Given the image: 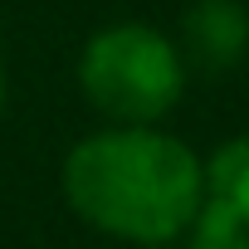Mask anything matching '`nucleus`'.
<instances>
[{
  "mask_svg": "<svg viewBox=\"0 0 249 249\" xmlns=\"http://www.w3.org/2000/svg\"><path fill=\"white\" fill-rule=\"evenodd\" d=\"M0 107H5V64H0Z\"/></svg>",
  "mask_w": 249,
  "mask_h": 249,
  "instance_id": "nucleus-6",
  "label": "nucleus"
},
{
  "mask_svg": "<svg viewBox=\"0 0 249 249\" xmlns=\"http://www.w3.org/2000/svg\"><path fill=\"white\" fill-rule=\"evenodd\" d=\"M186 234H191L186 249H249V225L215 210V205H200V215Z\"/></svg>",
  "mask_w": 249,
  "mask_h": 249,
  "instance_id": "nucleus-5",
  "label": "nucleus"
},
{
  "mask_svg": "<svg viewBox=\"0 0 249 249\" xmlns=\"http://www.w3.org/2000/svg\"><path fill=\"white\" fill-rule=\"evenodd\" d=\"M64 200L112 239L171 244L205 205V161L157 127L93 132L64 157Z\"/></svg>",
  "mask_w": 249,
  "mask_h": 249,
  "instance_id": "nucleus-1",
  "label": "nucleus"
},
{
  "mask_svg": "<svg viewBox=\"0 0 249 249\" xmlns=\"http://www.w3.org/2000/svg\"><path fill=\"white\" fill-rule=\"evenodd\" d=\"M205 205L249 225V132L225 142L205 161Z\"/></svg>",
  "mask_w": 249,
  "mask_h": 249,
  "instance_id": "nucleus-4",
  "label": "nucleus"
},
{
  "mask_svg": "<svg viewBox=\"0 0 249 249\" xmlns=\"http://www.w3.org/2000/svg\"><path fill=\"white\" fill-rule=\"evenodd\" d=\"M78 83L98 112L122 127H152L186 88V64L176 44L147 25H112L88 39Z\"/></svg>",
  "mask_w": 249,
  "mask_h": 249,
  "instance_id": "nucleus-2",
  "label": "nucleus"
},
{
  "mask_svg": "<svg viewBox=\"0 0 249 249\" xmlns=\"http://www.w3.org/2000/svg\"><path fill=\"white\" fill-rule=\"evenodd\" d=\"M249 44V15L234 0H200L186 15V49L205 69H230Z\"/></svg>",
  "mask_w": 249,
  "mask_h": 249,
  "instance_id": "nucleus-3",
  "label": "nucleus"
}]
</instances>
